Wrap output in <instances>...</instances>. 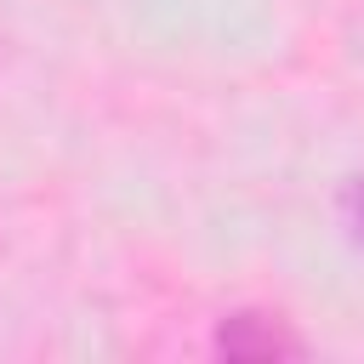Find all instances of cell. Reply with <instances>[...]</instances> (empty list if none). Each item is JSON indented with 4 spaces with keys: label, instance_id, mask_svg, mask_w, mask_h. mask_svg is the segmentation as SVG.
<instances>
[{
    "label": "cell",
    "instance_id": "6da1fadb",
    "mask_svg": "<svg viewBox=\"0 0 364 364\" xmlns=\"http://www.w3.org/2000/svg\"><path fill=\"white\" fill-rule=\"evenodd\" d=\"M210 353H216V358H239V364H273V358H301L307 341H301L279 313L239 307V313H228V318L216 324Z\"/></svg>",
    "mask_w": 364,
    "mask_h": 364
},
{
    "label": "cell",
    "instance_id": "7a4b0ae2",
    "mask_svg": "<svg viewBox=\"0 0 364 364\" xmlns=\"http://www.w3.org/2000/svg\"><path fill=\"white\" fill-rule=\"evenodd\" d=\"M341 222H347L353 245L364 250V176H353V182L341 188Z\"/></svg>",
    "mask_w": 364,
    "mask_h": 364
}]
</instances>
